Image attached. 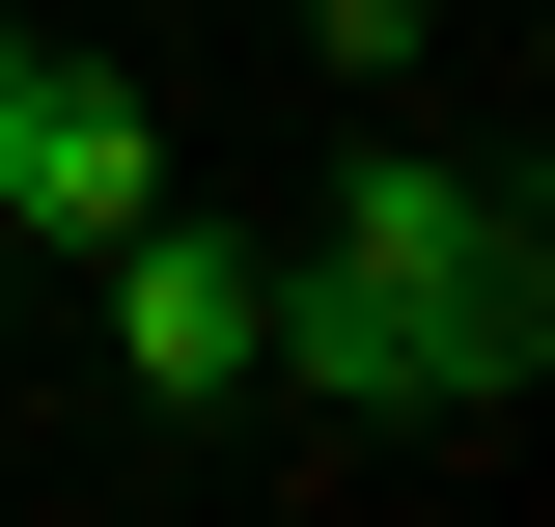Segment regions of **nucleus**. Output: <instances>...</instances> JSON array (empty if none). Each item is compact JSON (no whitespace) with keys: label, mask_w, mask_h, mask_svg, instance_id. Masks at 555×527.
Returning a JSON list of instances; mask_svg holds the SVG:
<instances>
[{"label":"nucleus","mask_w":555,"mask_h":527,"mask_svg":"<svg viewBox=\"0 0 555 527\" xmlns=\"http://www.w3.org/2000/svg\"><path fill=\"white\" fill-rule=\"evenodd\" d=\"M555 361V250L500 167H444V139H389L334 222H306V278H278V389L334 416H416V445H500Z\"/></svg>","instance_id":"obj_1"},{"label":"nucleus","mask_w":555,"mask_h":527,"mask_svg":"<svg viewBox=\"0 0 555 527\" xmlns=\"http://www.w3.org/2000/svg\"><path fill=\"white\" fill-rule=\"evenodd\" d=\"M83 278H112V389L139 416H250L278 389V250H250V222H167V195H139Z\"/></svg>","instance_id":"obj_2"},{"label":"nucleus","mask_w":555,"mask_h":527,"mask_svg":"<svg viewBox=\"0 0 555 527\" xmlns=\"http://www.w3.org/2000/svg\"><path fill=\"white\" fill-rule=\"evenodd\" d=\"M139 195H167V112H139L112 56H28V28H0V250H112Z\"/></svg>","instance_id":"obj_3"}]
</instances>
